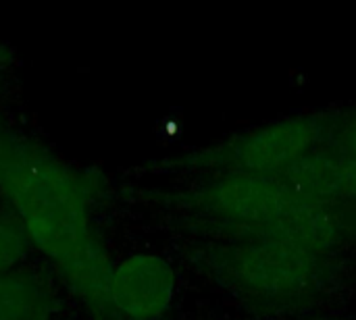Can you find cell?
I'll use <instances>...</instances> for the list:
<instances>
[{
    "label": "cell",
    "mask_w": 356,
    "mask_h": 320,
    "mask_svg": "<svg viewBox=\"0 0 356 320\" xmlns=\"http://www.w3.org/2000/svg\"><path fill=\"white\" fill-rule=\"evenodd\" d=\"M0 187L25 235L54 260L67 283L98 308L111 304L115 267L92 235L79 177L50 154L13 146Z\"/></svg>",
    "instance_id": "6da1fadb"
},
{
    "label": "cell",
    "mask_w": 356,
    "mask_h": 320,
    "mask_svg": "<svg viewBox=\"0 0 356 320\" xmlns=\"http://www.w3.org/2000/svg\"><path fill=\"white\" fill-rule=\"evenodd\" d=\"M213 269L225 285L261 300H298L330 279L327 254L275 242H234L217 248Z\"/></svg>",
    "instance_id": "7a4b0ae2"
},
{
    "label": "cell",
    "mask_w": 356,
    "mask_h": 320,
    "mask_svg": "<svg viewBox=\"0 0 356 320\" xmlns=\"http://www.w3.org/2000/svg\"><path fill=\"white\" fill-rule=\"evenodd\" d=\"M298 196L280 175L225 173L198 194L200 208L215 217L234 242H246L282 221L300 204Z\"/></svg>",
    "instance_id": "3957f363"
},
{
    "label": "cell",
    "mask_w": 356,
    "mask_h": 320,
    "mask_svg": "<svg viewBox=\"0 0 356 320\" xmlns=\"http://www.w3.org/2000/svg\"><path fill=\"white\" fill-rule=\"evenodd\" d=\"M325 131L321 117L302 115L282 119L209 150V162L225 173L282 175L294 162L315 152Z\"/></svg>",
    "instance_id": "277c9868"
},
{
    "label": "cell",
    "mask_w": 356,
    "mask_h": 320,
    "mask_svg": "<svg viewBox=\"0 0 356 320\" xmlns=\"http://www.w3.org/2000/svg\"><path fill=\"white\" fill-rule=\"evenodd\" d=\"M175 298L173 267L152 254L119 262L111 279V306L127 320L163 319Z\"/></svg>",
    "instance_id": "5b68a950"
},
{
    "label": "cell",
    "mask_w": 356,
    "mask_h": 320,
    "mask_svg": "<svg viewBox=\"0 0 356 320\" xmlns=\"http://www.w3.org/2000/svg\"><path fill=\"white\" fill-rule=\"evenodd\" d=\"M298 196L340 206L356 204V156L342 150H315L280 175Z\"/></svg>",
    "instance_id": "8992f818"
},
{
    "label": "cell",
    "mask_w": 356,
    "mask_h": 320,
    "mask_svg": "<svg viewBox=\"0 0 356 320\" xmlns=\"http://www.w3.org/2000/svg\"><path fill=\"white\" fill-rule=\"evenodd\" d=\"M48 292L29 275L0 277V320H38L46 317Z\"/></svg>",
    "instance_id": "52a82bcc"
},
{
    "label": "cell",
    "mask_w": 356,
    "mask_h": 320,
    "mask_svg": "<svg viewBox=\"0 0 356 320\" xmlns=\"http://www.w3.org/2000/svg\"><path fill=\"white\" fill-rule=\"evenodd\" d=\"M25 252V231L21 225L0 221V277L19 262Z\"/></svg>",
    "instance_id": "ba28073f"
},
{
    "label": "cell",
    "mask_w": 356,
    "mask_h": 320,
    "mask_svg": "<svg viewBox=\"0 0 356 320\" xmlns=\"http://www.w3.org/2000/svg\"><path fill=\"white\" fill-rule=\"evenodd\" d=\"M338 150L356 156V110L353 117L346 119V123H344V127H342V133H340V148H338Z\"/></svg>",
    "instance_id": "9c48e42d"
},
{
    "label": "cell",
    "mask_w": 356,
    "mask_h": 320,
    "mask_svg": "<svg viewBox=\"0 0 356 320\" xmlns=\"http://www.w3.org/2000/svg\"><path fill=\"white\" fill-rule=\"evenodd\" d=\"M10 148H13V146H4V144H0V175H2V171H4V165H6V160H8Z\"/></svg>",
    "instance_id": "30bf717a"
}]
</instances>
